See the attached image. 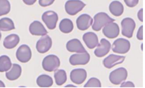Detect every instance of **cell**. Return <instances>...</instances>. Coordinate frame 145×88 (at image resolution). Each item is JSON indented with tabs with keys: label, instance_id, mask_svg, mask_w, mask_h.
<instances>
[{
	"label": "cell",
	"instance_id": "obj_1",
	"mask_svg": "<svg viewBox=\"0 0 145 88\" xmlns=\"http://www.w3.org/2000/svg\"><path fill=\"white\" fill-rule=\"evenodd\" d=\"M114 19H112L108 16L107 13L100 12L94 16V23L92 25V28L95 31H100L102 28L108 23L114 21Z\"/></svg>",
	"mask_w": 145,
	"mask_h": 88
},
{
	"label": "cell",
	"instance_id": "obj_2",
	"mask_svg": "<svg viewBox=\"0 0 145 88\" xmlns=\"http://www.w3.org/2000/svg\"><path fill=\"white\" fill-rule=\"evenodd\" d=\"M60 66L59 58L56 55H48L46 56L42 62L43 68L48 72H53L57 70Z\"/></svg>",
	"mask_w": 145,
	"mask_h": 88
},
{
	"label": "cell",
	"instance_id": "obj_3",
	"mask_svg": "<svg viewBox=\"0 0 145 88\" xmlns=\"http://www.w3.org/2000/svg\"><path fill=\"white\" fill-rule=\"evenodd\" d=\"M128 77V71L125 68H119L109 74V80L114 85L121 84Z\"/></svg>",
	"mask_w": 145,
	"mask_h": 88
},
{
	"label": "cell",
	"instance_id": "obj_4",
	"mask_svg": "<svg viewBox=\"0 0 145 88\" xmlns=\"http://www.w3.org/2000/svg\"><path fill=\"white\" fill-rule=\"evenodd\" d=\"M86 7V4L80 0H69L65 3V8L66 12L70 16H74L82 11Z\"/></svg>",
	"mask_w": 145,
	"mask_h": 88
},
{
	"label": "cell",
	"instance_id": "obj_5",
	"mask_svg": "<svg viewBox=\"0 0 145 88\" xmlns=\"http://www.w3.org/2000/svg\"><path fill=\"white\" fill-rule=\"evenodd\" d=\"M131 49V43L128 40L123 38L117 39L112 44V51L114 53L123 54L129 52Z\"/></svg>",
	"mask_w": 145,
	"mask_h": 88
},
{
	"label": "cell",
	"instance_id": "obj_6",
	"mask_svg": "<svg viewBox=\"0 0 145 88\" xmlns=\"http://www.w3.org/2000/svg\"><path fill=\"white\" fill-rule=\"evenodd\" d=\"M135 22L131 18H125L121 21L122 28V35L126 38H131L133 37V32L135 29Z\"/></svg>",
	"mask_w": 145,
	"mask_h": 88
},
{
	"label": "cell",
	"instance_id": "obj_7",
	"mask_svg": "<svg viewBox=\"0 0 145 88\" xmlns=\"http://www.w3.org/2000/svg\"><path fill=\"white\" fill-rule=\"evenodd\" d=\"M42 21L45 23L47 28L49 30H53L56 28L58 21V16L55 11H48L43 13Z\"/></svg>",
	"mask_w": 145,
	"mask_h": 88
},
{
	"label": "cell",
	"instance_id": "obj_8",
	"mask_svg": "<svg viewBox=\"0 0 145 88\" xmlns=\"http://www.w3.org/2000/svg\"><path fill=\"white\" fill-rule=\"evenodd\" d=\"M90 59V54L86 51L84 52L72 55L69 58V63L72 66L86 65L89 62Z\"/></svg>",
	"mask_w": 145,
	"mask_h": 88
},
{
	"label": "cell",
	"instance_id": "obj_9",
	"mask_svg": "<svg viewBox=\"0 0 145 88\" xmlns=\"http://www.w3.org/2000/svg\"><path fill=\"white\" fill-rule=\"evenodd\" d=\"M16 58L21 63H27L32 58V51L29 46L23 44L16 52Z\"/></svg>",
	"mask_w": 145,
	"mask_h": 88
},
{
	"label": "cell",
	"instance_id": "obj_10",
	"mask_svg": "<svg viewBox=\"0 0 145 88\" xmlns=\"http://www.w3.org/2000/svg\"><path fill=\"white\" fill-rule=\"evenodd\" d=\"M52 47V40L48 35H43L37 41L36 44V48L40 54H44L49 51Z\"/></svg>",
	"mask_w": 145,
	"mask_h": 88
},
{
	"label": "cell",
	"instance_id": "obj_11",
	"mask_svg": "<svg viewBox=\"0 0 145 88\" xmlns=\"http://www.w3.org/2000/svg\"><path fill=\"white\" fill-rule=\"evenodd\" d=\"M119 27L117 23H108L105 26H104V28L103 30V32L105 36L109 39L116 38L119 36Z\"/></svg>",
	"mask_w": 145,
	"mask_h": 88
},
{
	"label": "cell",
	"instance_id": "obj_12",
	"mask_svg": "<svg viewBox=\"0 0 145 88\" xmlns=\"http://www.w3.org/2000/svg\"><path fill=\"white\" fill-rule=\"evenodd\" d=\"M87 77V73L83 68L74 69L71 71L70 79L74 83L81 85L84 83Z\"/></svg>",
	"mask_w": 145,
	"mask_h": 88
},
{
	"label": "cell",
	"instance_id": "obj_13",
	"mask_svg": "<svg viewBox=\"0 0 145 88\" xmlns=\"http://www.w3.org/2000/svg\"><path fill=\"white\" fill-rule=\"evenodd\" d=\"M125 56L110 54L103 60V65L105 68L110 69V68H113L114 66L118 65V64H122L125 60Z\"/></svg>",
	"mask_w": 145,
	"mask_h": 88
},
{
	"label": "cell",
	"instance_id": "obj_14",
	"mask_svg": "<svg viewBox=\"0 0 145 88\" xmlns=\"http://www.w3.org/2000/svg\"><path fill=\"white\" fill-rule=\"evenodd\" d=\"M97 47L95 50L94 54L97 57H103L109 53L111 49V44L106 39H101L100 42L97 44Z\"/></svg>",
	"mask_w": 145,
	"mask_h": 88
},
{
	"label": "cell",
	"instance_id": "obj_15",
	"mask_svg": "<svg viewBox=\"0 0 145 88\" xmlns=\"http://www.w3.org/2000/svg\"><path fill=\"white\" fill-rule=\"evenodd\" d=\"M93 19L88 14H82L76 19V25L80 30H86L93 23Z\"/></svg>",
	"mask_w": 145,
	"mask_h": 88
},
{
	"label": "cell",
	"instance_id": "obj_16",
	"mask_svg": "<svg viewBox=\"0 0 145 88\" xmlns=\"http://www.w3.org/2000/svg\"><path fill=\"white\" fill-rule=\"evenodd\" d=\"M29 30L30 33L35 36H43V35H47L48 33L42 23H40L38 21L32 22L29 25Z\"/></svg>",
	"mask_w": 145,
	"mask_h": 88
},
{
	"label": "cell",
	"instance_id": "obj_17",
	"mask_svg": "<svg viewBox=\"0 0 145 88\" xmlns=\"http://www.w3.org/2000/svg\"><path fill=\"white\" fill-rule=\"evenodd\" d=\"M66 48L70 52L81 53V52H86L85 48L78 39H72L67 42L66 44Z\"/></svg>",
	"mask_w": 145,
	"mask_h": 88
},
{
	"label": "cell",
	"instance_id": "obj_18",
	"mask_svg": "<svg viewBox=\"0 0 145 88\" xmlns=\"http://www.w3.org/2000/svg\"><path fill=\"white\" fill-rule=\"evenodd\" d=\"M83 40L89 49H94L98 44V38L94 32H88L83 35Z\"/></svg>",
	"mask_w": 145,
	"mask_h": 88
},
{
	"label": "cell",
	"instance_id": "obj_19",
	"mask_svg": "<svg viewBox=\"0 0 145 88\" xmlns=\"http://www.w3.org/2000/svg\"><path fill=\"white\" fill-rule=\"evenodd\" d=\"M21 66L18 64H12L11 68H10V71L6 73V77L8 80L13 81V80H16L18 78H19L20 76L21 75Z\"/></svg>",
	"mask_w": 145,
	"mask_h": 88
},
{
	"label": "cell",
	"instance_id": "obj_20",
	"mask_svg": "<svg viewBox=\"0 0 145 88\" xmlns=\"http://www.w3.org/2000/svg\"><path fill=\"white\" fill-rule=\"evenodd\" d=\"M19 42H20V38L16 34H11V35H8L6 37L4 40V47L6 49L8 50H11L16 47V46L18 44Z\"/></svg>",
	"mask_w": 145,
	"mask_h": 88
},
{
	"label": "cell",
	"instance_id": "obj_21",
	"mask_svg": "<svg viewBox=\"0 0 145 88\" xmlns=\"http://www.w3.org/2000/svg\"><path fill=\"white\" fill-rule=\"evenodd\" d=\"M109 11L115 16H120L123 14L124 7L123 4L119 1H114L109 4Z\"/></svg>",
	"mask_w": 145,
	"mask_h": 88
},
{
	"label": "cell",
	"instance_id": "obj_22",
	"mask_svg": "<svg viewBox=\"0 0 145 88\" xmlns=\"http://www.w3.org/2000/svg\"><path fill=\"white\" fill-rule=\"evenodd\" d=\"M38 86L41 87H49L53 85V79L48 75H41L37 79Z\"/></svg>",
	"mask_w": 145,
	"mask_h": 88
},
{
	"label": "cell",
	"instance_id": "obj_23",
	"mask_svg": "<svg viewBox=\"0 0 145 88\" xmlns=\"http://www.w3.org/2000/svg\"><path fill=\"white\" fill-rule=\"evenodd\" d=\"M60 30L63 33H69L74 29V24L70 19H64L61 21L59 25Z\"/></svg>",
	"mask_w": 145,
	"mask_h": 88
},
{
	"label": "cell",
	"instance_id": "obj_24",
	"mask_svg": "<svg viewBox=\"0 0 145 88\" xmlns=\"http://www.w3.org/2000/svg\"><path fill=\"white\" fill-rule=\"evenodd\" d=\"M15 29L13 21L9 18H3L0 19V30L10 31Z\"/></svg>",
	"mask_w": 145,
	"mask_h": 88
},
{
	"label": "cell",
	"instance_id": "obj_25",
	"mask_svg": "<svg viewBox=\"0 0 145 88\" xmlns=\"http://www.w3.org/2000/svg\"><path fill=\"white\" fill-rule=\"evenodd\" d=\"M12 66L11 61L8 56L3 55L0 56V72H6L10 70Z\"/></svg>",
	"mask_w": 145,
	"mask_h": 88
},
{
	"label": "cell",
	"instance_id": "obj_26",
	"mask_svg": "<svg viewBox=\"0 0 145 88\" xmlns=\"http://www.w3.org/2000/svg\"><path fill=\"white\" fill-rule=\"evenodd\" d=\"M54 77L56 83L57 85H62L66 83L67 73L65 70H56L54 73Z\"/></svg>",
	"mask_w": 145,
	"mask_h": 88
},
{
	"label": "cell",
	"instance_id": "obj_27",
	"mask_svg": "<svg viewBox=\"0 0 145 88\" xmlns=\"http://www.w3.org/2000/svg\"><path fill=\"white\" fill-rule=\"evenodd\" d=\"M11 10V4L8 0H0V16L8 14Z\"/></svg>",
	"mask_w": 145,
	"mask_h": 88
},
{
	"label": "cell",
	"instance_id": "obj_28",
	"mask_svg": "<svg viewBox=\"0 0 145 88\" xmlns=\"http://www.w3.org/2000/svg\"><path fill=\"white\" fill-rule=\"evenodd\" d=\"M101 83H100V80H98L97 78L95 77H91V79H89L88 82H87L86 84L84 85L85 87H101Z\"/></svg>",
	"mask_w": 145,
	"mask_h": 88
},
{
	"label": "cell",
	"instance_id": "obj_29",
	"mask_svg": "<svg viewBox=\"0 0 145 88\" xmlns=\"http://www.w3.org/2000/svg\"><path fill=\"white\" fill-rule=\"evenodd\" d=\"M55 0H39V4L41 7H46L53 4Z\"/></svg>",
	"mask_w": 145,
	"mask_h": 88
},
{
	"label": "cell",
	"instance_id": "obj_30",
	"mask_svg": "<svg viewBox=\"0 0 145 88\" xmlns=\"http://www.w3.org/2000/svg\"><path fill=\"white\" fill-rule=\"evenodd\" d=\"M124 1H125V4L131 8L135 7L139 3V0H124Z\"/></svg>",
	"mask_w": 145,
	"mask_h": 88
},
{
	"label": "cell",
	"instance_id": "obj_31",
	"mask_svg": "<svg viewBox=\"0 0 145 88\" xmlns=\"http://www.w3.org/2000/svg\"><path fill=\"white\" fill-rule=\"evenodd\" d=\"M137 38L140 40H143V26H141L139 28L138 32H137Z\"/></svg>",
	"mask_w": 145,
	"mask_h": 88
},
{
	"label": "cell",
	"instance_id": "obj_32",
	"mask_svg": "<svg viewBox=\"0 0 145 88\" xmlns=\"http://www.w3.org/2000/svg\"><path fill=\"white\" fill-rule=\"evenodd\" d=\"M121 87H135V85L133 84L132 82H125V83H122L121 85Z\"/></svg>",
	"mask_w": 145,
	"mask_h": 88
},
{
	"label": "cell",
	"instance_id": "obj_33",
	"mask_svg": "<svg viewBox=\"0 0 145 88\" xmlns=\"http://www.w3.org/2000/svg\"><path fill=\"white\" fill-rule=\"evenodd\" d=\"M137 16H138L139 20H140L141 22H142L143 21V9H142L139 11L138 14H137Z\"/></svg>",
	"mask_w": 145,
	"mask_h": 88
},
{
	"label": "cell",
	"instance_id": "obj_34",
	"mask_svg": "<svg viewBox=\"0 0 145 88\" xmlns=\"http://www.w3.org/2000/svg\"><path fill=\"white\" fill-rule=\"evenodd\" d=\"M23 1L27 5H32L36 2L37 0H23Z\"/></svg>",
	"mask_w": 145,
	"mask_h": 88
},
{
	"label": "cell",
	"instance_id": "obj_35",
	"mask_svg": "<svg viewBox=\"0 0 145 88\" xmlns=\"http://www.w3.org/2000/svg\"><path fill=\"white\" fill-rule=\"evenodd\" d=\"M5 87V85H4V83H3L1 80H0V87Z\"/></svg>",
	"mask_w": 145,
	"mask_h": 88
},
{
	"label": "cell",
	"instance_id": "obj_36",
	"mask_svg": "<svg viewBox=\"0 0 145 88\" xmlns=\"http://www.w3.org/2000/svg\"><path fill=\"white\" fill-rule=\"evenodd\" d=\"M1 32H0V40H1Z\"/></svg>",
	"mask_w": 145,
	"mask_h": 88
}]
</instances>
